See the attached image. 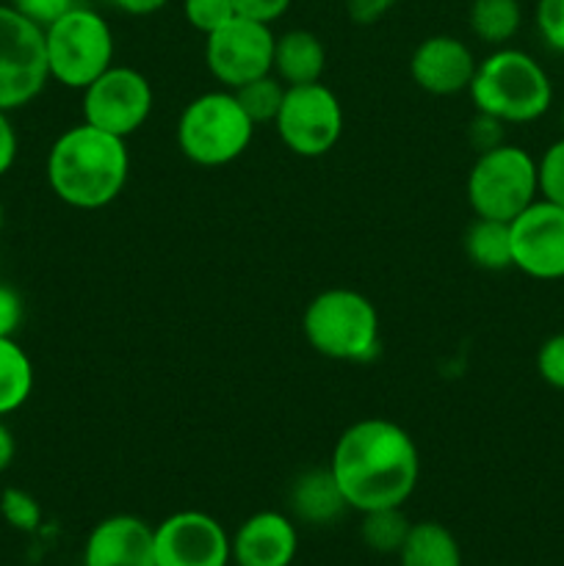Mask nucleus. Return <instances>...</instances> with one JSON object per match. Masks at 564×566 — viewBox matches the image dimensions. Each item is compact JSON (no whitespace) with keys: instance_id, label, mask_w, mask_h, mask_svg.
I'll list each match as a JSON object with an SVG mask.
<instances>
[{"instance_id":"9","label":"nucleus","mask_w":564,"mask_h":566,"mask_svg":"<svg viewBox=\"0 0 564 566\" xmlns=\"http://www.w3.org/2000/svg\"><path fill=\"white\" fill-rule=\"evenodd\" d=\"M276 136L299 158H321L330 153L343 133V108L324 83L288 86L282 108L274 119Z\"/></svg>"},{"instance_id":"21","label":"nucleus","mask_w":564,"mask_h":566,"mask_svg":"<svg viewBox=\"0 0 564 566\" xmlns=\"http://www.w3.org/2000/svg\"><path fill=\"white\" fill-rule=\"evenodd\" d=\"M33 365L14 337H0V418L17 412L31 398Z\"/></svg>"},{"instance_id":"7","label":"nucleus","mask_w":564,"mask_h":566,"mask_svg":"<svg viewBox=\"0 0 564 566\" xmlns=\"http://www.w3.org/2000/svg\"><path fill=\"white\" fill-rule=\"evenodd\" d=\"M540 191L536 160L514 144H501L476 158L468 175V202L481 219L514 221Z\"/></svg>"},{"instance_id":"38","label":"nucleus","mask_w":564,"mask_h":566,"mask_svg":"<svg viewBox=\"0 0 564 566\" xmlns=\"http://www.w3.org/2000/svg\"><path fill=\"white\" fill-rule=\"evenodd\" d=\"M3 224H6V210L3 205H0V230H3Z\"/></svg>"},{"instance_id":"23","label":"nucleus","mask_w":564,"mask_h":566,"mask_svg":"<svg viewBox=\"0 0 564 566\" xmlns=\"http://www.w3.org/2000/svg\"><path fill=\"white\" fill-rule=\"evenodd\" d=\"M409 528H412V523H409L407 514L401 512V506L374 509V512L363 514L359 536H363L365 547H370L374 553H382V556H398V551H401L404 542H407Z\"/></svg>"},{"instance_id":"35","label":"nucleus","mask_w":564,"mask_h":566,"mask_svg":"<svg viewBox=\"0 0 564 566\" xmlns=\"http://www.w3.org/2000/svg\"><path fill=\"white\" fill-rule=\"evenodd\" d=\"M17 149H20V142H17V130L9 119V111H0V177L11 171L17 160Z\"/></svg>"},{"instance_id":"11","label":"nucleus","mask_w":564,"mask_h":566,"mask_svg":"<svg viewBox=\"0 0 564 566\" xmlns=\"http://www.w3.org/2000/svg\"><path fill=\"white\" fill-rule=\"evenodd\" d=\"M274 42L271 25L232 17L227 25L205 36V64L210 75L232 92L254 77L269 75L274 66Z\"/></svg>"},{"instance_id":"39","label":"nucleus","mask_w":564,"mask_h":566,"mask_svg":"<svg viewBox=\"0 0 564 566\" xmlns=\"http://www.w3.org/2000/svg\"><path fill=\"white\" fill-rule=\"evenodd\" d=\"M562 125H564V111H562Z\"/></svg>"},{"instance_id":"3","label":"nucleus","mask_w":564,"mask_h":566,"mask_svg":"<svg viewBox=\"0 0 564 566\" xmlns=\"http://www.w3.org/2000/svg\"><path fill=\"white\" fill-rule=\"evenodd\" d=\"M468 94L479 114L503 125H525L551 108L553 86L547 72L529 53L501 48L476 66Z\"/></svg>"},{"instance_id":"17","label":"nucleus","mask_w":564,"mask_h":566,"mask_svg":"<svg viewBox=\"0 0 564 566\" xmlns=\"http://www.w3.org/2000/svg\"><path fill=\"white\" fill-rule=\"evenodd\" d=\"M326 70V48L313 31H288L274 42V72L285 86L318 83Z\"/></svg>"},{"instance_id":"27","label":"nucleus","mask_w":564,"mask_h":566,"mask_svg":"<svg viewBox=\"0 0 564 566\" xmlns=\"http://www.w3.org/2000/svg\"><path fill=\"white\" fill-rule=\"evenodd\" d=\"M536 171H540L542 197L564 208V138L547 147V153L536 164Z\"/></svg>"},{"instance_id":"28","label":"nucleus","mask_w":564,"mask_h":566,"mask_svg":"<svg viewBox=\"0 0 564 566\" xmlns=\"http://www.w3.org/2000/svg\"><path fill=\"white\" fill-rule=\"evenodd\" d=\"M536 28L542 42L556 53H564V0H540L536 3Z\"/></svg>"},{"instance_id":"18","label":"nucleus","mask_w":564,"mask_h":566,"mask_svg":"<svg viewBox=\"0 0 564 566\" xmlns=\"http://www.w3.org/2000/svg\"><path fill=\"white\" fill-rule=\"evenodd\" d=\"M291 509L302 523L330 525L348 509L330 468H315L299 475L291 486Z\"/></svg>"},{"instance_id":"6","label":"nucleus","mask_w":564,"mask_h":566,"mask_svg":"<svg viewBox=\"0 0 564 566\" xmlns=\"http://www.w3.org/2000/svg\"><path fill=\"white\" fill-rule=\"evenodd\" d=\"M48 70L66 88H83L114 66V33L103 14L72 6L53 25L44 28Z\"/></svg>"},{"instance_id":"8","label":"nucleus","mask_w":564,"mask_h":566,"mask_svg":"<svg viewBox=\"0 0 564 566\" xmlns=\"http://www.w3.org/2000/svg\"><path fill=\"white\" fill-rule=\"evenodd\" d=\"M44 28L11 6H0V111H17L48 86Z\"/></svg>"},{"instance_id":"14","label":"nucleus","mask_w":564,"mask_h":566,"mask_svg":"<svg viewBox=\"0 0 564 566\" xmlns=\"http://www.w3.org/2000/svg\"><path fill=\"white\" fill-rule=\"evenodd\" d=\"M479 61L473 59L468 44L448 33L424 39L409 59V75L415 86L435 97H453L470 88Z\"/></svg>"},{"instance_id":"13","label":"nucleus","mask_w":564,"mask_h":566,"mask_svg":"<svg viewBox=\"0 0 564 566\" xmlns=\"http://www.w3.org/2000/svg\"><path fill=\"white\" fill-rule=\"evenodd\" d=\"M230 562V536L210 514L177 512L155 525V566H227Z\"/></svg>"},{"instance_id":"12","label":"nucleus","mask_w":564,"mask_h":566,"mask_svg":"<svg viewBox=\"0 0 564 566\" xmlns=\"http://www.w3.org/2000/svg\"><path fill=\"white\" fill-rule=\"evenodd\" d=\"M512 265L534 280H564V208L536 199L514 221Z\"/></svg>"},{"instance_id":"37","label":"nucleus","mask_w":564,"mask_h":566,"mask_svg":"<svg viewBox=\"0 0 564 566\" xmlns=\"http://www.w3.org/2000/svg\"><path fill=\"white\" fill-rule=\"evenodd\" d=\"M14 451H17L14 437H11V431L0 423V473L9 470V464L14 462Z\"/></svg>"},{"instance_id":"29","label":"nucleus","mask_w":564,"mask_h":566,"mask_svg":"<svg viewBox=\"0 0 564 566\" xmlns=\"http://www.w3.org/2000/svg\"><path fill=\"white\" fill-rule=\"evenodd\" d=\"M536 370L556 390H564V335H553L536 354Z\"/></svg>"},{"instance_id":"36","label":"nucleus","mask_w":564,"mask_h":566,"mask_svg":"<svg viewBox=\"0 0 564 566\" xmlns=\"http://www.w3.org/2000/svg\"><path fill=\"white\" fill-rule=\"evenodd\" d=\"M105 3L116 6L119 11H125V14H133V17H147V14H155V11L164 9L169 0H105Z\"/></svg>"},{"instance_id":"34","label":"nucleus","mask_w":564,"mask_h":566,"mask_svg":"<svg viewBox=\"0 0 564 566\" xmlns=\"http://www.w3.org/2000/svg\"><path fill=\"white\" fill-rule=\"evenodd\" d=\"M396 3L398 0H346V11L348 20L357 25H374L382 17H387V11Z\"/></svg>"},{"instance_id":"15","label":"nucleus","mask_w":564,"mask_h":566,"mask_svg":"<svg viewBox=\"0 0 564 566\" xmlns=\"http://www.w3.org/2000/svg\"><path fill=\"white\" fill-rule=\"evenodd\" d=\"M83 566H155V528L133 514L105 517L83 545Z\"/></svg>"},{"instance_id":"24","label":"nucleus","mask_w":564,"mask_h":566,"mask_svg":"<svg viewBox=\"0 0 564 566\" xmlns=\"http://www.w3.org/2000/svg\"><path fill=\"white\" fill-rule=\"evenodd\" d=\"M285 83L269 72L263 77H254V81L243 83V86L232 88L236 99L241 103L243 114L254 122V125H274L276 114L282 108V97H285Z\"/></svg>"},{"instance_id":"19","label":"nucleus","mask_w":564,"mask_h":566,"mask_svg":"<svg viewBox=\"0 0 564 566\" xmlns=\"http://www.w3.org/2000/svg\"><path fill=\"white\" fill-rule=\"evenodd\" d=\"M401 566H462V547L457 536L440 523H412L407 542L398 551Z\"/></svg>"},{"instance_id":"33","label":"nucleus","mask_w":564,"mask_h":566,"mask_svg":"<svg viewBox=\"0 0 564 566\" xmlns=\"http://www.w3.org/2000/svg\"><path fill=\"white\" fill-rule=\"evenodd\" d=\"M22 298L14 287L0 285V337H14L22 324Z\"/></svg>"},{"instance_id":"26","label":"nucleus","mask_w":564,"mask_h":566,"mask_svg":"<svg viewBox=\"0 0 564 566\" xmlns=\"http://www.w3.org/2000/svg\"><path fill=\"white\" fill-rule=\"evenodd\" d=\"M182 17H186L194 31L208 36V33L219 31L221 25H227L238 14L232 0H182Z\"/></svg>"},{"instance_id":"30","label":"nucleus","mask_w":564,"mask_h":566,"mask_svg":"<svg viewBox=\"0 0 564 566\" xmlns=\"http://www.w3.org/2000/svg\"><path fill=\"white\" fill-rule=\"evenodd\" d=\"M9 6L20 11L22 17H28L31 22H36L39 28H48L61 14L70 11L75 6V0H9Z\"/></svg>"},{"instance_id":"20","label":"nucleus","mask_w":564,"mask_h":566,"mask_svg":"<svg viewBox=\"0 0 564 566\" xmlns=\"http://www.w3.org/2000/svg\"><path fill=\"white\" fill-rule=\"evenodd\" d=\"M464 252H468L470 263L484 271L512 269V230H509V221L476 216V221L464 232Z\"/></svg>"},{"instance_id":"4","label":"nucleus","mask_w":564,"mask_h":566,"mask_svg":"<svg viewBox=\"0 0 564 566\" xmlns=\"http://www.w3.org/2000/svg\"><path fill=\"white\" fill-rule=\"evenodd\" d=\"M302 332L321 357L337 363H365L379 352V313L348 287L318 293L304 310Z\"/></svg>"},{"instance_id":"31","label":"nucleus","mask_w":564,"mask_h":566,"mask_svg":"<svg viewBox=\"0 0 564 566\" xmlns=\"http://www.w3.org/2000/svg\"><path fill=\"white\" fill-rule=\"evenodd\" d=\"M232 6H236L238 17L271 25L291 9V0H232Z\"/></svg>"},{"instance_id":"1","label":"nucleus","mask_w":564,"mask_h":566,"mask_svg":"<svg viewBox=\"0 0 564 566\" xmlns=\"http://www.w3.org/2000/svg\"><path fill=\"white\" fill-rule=\"evenodd\" d=\"M330 470L354 512L404 506L418 486V446L393 420H357L337 437Z\"/></svg>"},{"instance_id":"22","label":"nucleus","mask_w":564,"mask_h":566,"mask_svg":"<svg viewBox=\"0 0 564 566\" xmlns=\"http://www.w3.org/2000/svg\"><path fill=\"white\" fill-rule=\"evenodd\" d=\"M468 22L481 42L506 44L520 31L523 11L518 0H473Z\"/></svg>"},{"instance_id":"32","label":"nucleus","mask_w":564,"mask_h":566,"mask_svg":"<svg viewBox=\"0 0 564 566\" xmlns=\"http://www.w3.org/2000/svg\"><path fill=\"white\" fill-rule=\"evenodd\" d=\"M470 144H473L476 153H487V149H495L503 144V122L492 119L487 114H476V119L470 122Z\"/></svg>"},{"instance_id":"5","label":"nucleus","mask_w":564,"mask_h":566,"mask_svg":"<svg viewBox=\"0 0 564 566\" xmlns=\"http://www.w3.org/2000/svg\"><path fill=\"white\" fill-rule=\"evenodd\" d=\"M252 136L254 122L230 88L199 94L177 119V147L197 166L232 164L247 153Z\"/></svg>"},{"instance_id":"10","label":"nucleus","mask_w":564,"mask_h":566,"mask_svg":"<svg viewBox=\"0 0 564 566\" xmlns=\"http://www.w3.org/2000/svg\"><path fill=\"white\" fill-rule=\"evenodd\" d=\"M153 86L133 66H108L83 88V122L116 138H130L153 114Z\"/></svg>"},{"instance_id":"25","label":"nucleus","mask_w":564,"mask_h":566,"mask_svg":"<svg viewBox=\"0 0 564 566\" xmlns=\"http://www.w3.org/2000/svg\"><path fill=\"white\" fill-rule=\"evenodd\" d=\"M0 514L11 528L22 531V534H33L42 525V506L36 497L25 490H14V486L0 495Z\"/></svg>"},{"instance_id":"2","label":"nucleus","mask_w":564,"mask_h":566,"mask_svg":"<svg viewBox=\"0 0 564 566\" xmlns=\"http://www.w3.org/2000/svg\"><path fill=\"white\" fill-rule=\"evenodd\" d=\"M130 155L125 138L75 125L61 133L48 153L50 191L77 210H100L114 202L127 186Z\"/></svg>"},{"instance_id":"16","label":"nucleus","mask_w":564,"mask_h":566,"mask_svg":"<svg viewBox=\"0 0 564 566\" xmlns=\"http://www.w3.org/2000/svg\"><path fill=\"white\" fill-rule=\"evenodd\" d=\"M299 551L296 525L280 512H258L230 536L236 566H291Z\"/></svg>"}]
</instances>
